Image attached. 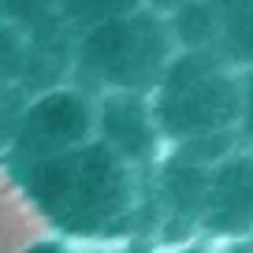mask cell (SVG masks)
<instances>
[{
	"label": "cell",
	"mask_w": 253,
	"mask_h": 253,
	"mask_svg": "<svg viewBox=\"0 0 253 253\" xmlns=\"http://www.w3.org/2000/svg\"><path fill=\"white\" fill-rule=\"evenodd\" d=\"M164 34L153 19H130L101 30L93 41V60L101 63L116 82H145L164 63Z\"/></svg>",
	"instance_id": "cell-3"
},
{
	"label": "cell",
	"mask_w": 253,
	"mask_h": 253,
	"mask_svg": "<svg viewBox=\"0 0 253 253\" xmlns=\"http://www.w3.org/2000/svg\"><path fill=\"white\" fill-rule=\"evenodd\" d=\"M201 223L223 238H253V153L231 149L209 168Z\"/></svg>",
	"instance_id": "cell-2"
},
{
	"label": "cell",
	"mask_w": 253,
	"mask_h": 253,
	"mask_svg": "<svg viewBox=\"0 0 253 253\" xmlns=\"http://www.w3.org/2000/svg\"><path fill=\"white\" fill-rule=\"evenodd\" d=\"M238 82H242V101H238L235 138L246 145V153H253V75H238Z\"/></svg>",
	"instance_id": "cell-7"
},
{
	"label": "cell",
	"mask_w": 253,
	"mask_h": 253,
	"mask_svg": "<svg viewBox=\"0 0 253 253\" xmlns=\"http://www.w3.org/2000/svg\"><path fill=\"white\" fill-rule=\"evenodd\" d=\"M38 123L45 134L52 138H71L82 130V104H75L71 97H56V101H45L38 112Z\"/></svg>",
	"instance_id": "cell-6"
},
{
	"label": "cell",
	"mask_w": 253,
	"mask_h": 253,
	"mask_svg": "<svg viewBox=\"0 0 253 253\" xmlns=\"http://www.w3.org/2000/svg\"><path fill=\"white\" fill-rule=\"evenodd\" d=\"M104 126H108V134L116 138L123 149L130 153H149L153 145V126L149 119H145L142 104L134 101H116L108 108V116H104Z\"/></svg>",
	"instance_id": "cell-5"
},
{
	"label": "cell",
	"mask_w": 253,
	"mask_h": 253,
	"mask_svg": "<svg viewBox=\"0 0 253 253\" xmlns=\"http://www.w3.org/2000/svg\"><path fill=\"white\" fill-rule=\"evenodd\" d=\"M242 82L212 52H186L171 63L160 89V123L171 138L194 145L235 138Z\"/></svg>",
	"instance_id": "cell-1"
},
{
	"label": "cell",
	"mask_w": 253,
	"mask_h": 253,
	"mask_svg": "<svg viewBox=\"0 0 253 253\" xmlns=\"http://www.w3.org/2000/svg\"><path fill=\"white\" fill-rule=\"evenodd\" d=\"M212 56L235 75H253V4H216Z\"/></svg>",
	"instance_id": "cell-4"
}]
</instances>
